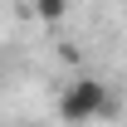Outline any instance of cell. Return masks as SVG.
Returning <instances> with one entry per match:
<instances>
[{
    "label": "cell",
    "instance_id": "7a4b0ae2",
    "mask_svg": "<svg viewBox=\"0 0 127 127\" xmlns=\"http://www.w3.org/2000/svg\"><path fill=\"white\" fill-rule=\"evenodd\" d=\"M34 15L44 20V25H59L68 15V0H34Z\"/></svg>",
    "mask_w": 127,
    "mask_h": 127
},
{
    "label": "cell",
    "instance_id": "6da1fadb",
    "mask_svg": "<svg viewBox=\"0 0 127 127\" xmlns=\"http://www.w3.org/2000/svg\"><path fill=\"white\" fill-rule=\"evenodd\" d=\"M59 117L64 122H93V117H117V93L98 78H73L59 93Z\"/></svg>",
    "mask_w": 127,
    "mask_h": 127
},
{
    "label": "cell",
    "instance_id": "3957f363",
    "mask_svg": "<svg viewBox=\"0 0 127 127\" xmlns=\"http://www.w3.org/2000/svg\"><path fill=\"white\" fill-rule=\"evenodd\" d=\"M25 127H39V122H25Z\"/></svg>",
    "mask_w": 127,
    "mask_h": 127
}]
</instances>
